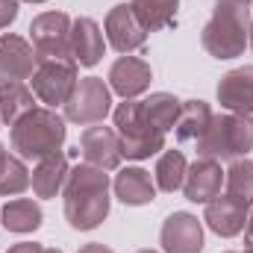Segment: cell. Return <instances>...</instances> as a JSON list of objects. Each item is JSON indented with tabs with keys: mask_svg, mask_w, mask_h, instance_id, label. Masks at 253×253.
I'll return each instance as SVG.
<instances>
[{
	"mask_svg": "<svg viewBox=\"0 0 253 253\" xmlns=\"http://www.w3.org/2000/svg\"><path fill=\"white\" fill-rule=\"evenodd\" d=\"M65 218L74 230H94L109 215V174L88 162L74 165L62 186Z\"/></svg>",
	"mask_w": 253,
	"mask_h": 253,
	"instance_id": "1",
	"label": "cell"
},
{
	"mask_svg": "<svg viewBox=\"0 0 253 253\" xmlns=\"http://www.w3.org/2000/svg\"><path fill=\"white\" fill-rule=\"evenodd\" d=\"M251 39V9L239 0H215L212 18L200 33V44L212 59H236Z\"/></svg>",
	"mask_w": 253,
	"mask_h": 253,
	"instance_id": "2",
	"label": "cell"
},
{
	"mask_svg": "<svg viewBox=\"0 0 253 253\" xmlns=\"http://www.w3.org/2000/svg\"><path fill=\"white\" fill-rule=\"evenodd\" d=\"M65 118L56 109L36 106L12 126V150L21 159H44L50 153H59L65 144Z\"/></svg>",
	"mask_w": 253,
	"mask_h": 253,
	"instance_id": "3",
	"label": "cell"
},
{
	"mask_svg": "<svg viewBox=\"0 0 253 253\" xmlns=\"http://www.w3.org/2000/svg\"><path fill=\"white\" fill-rule=\"evenodd\" d=\"M200 159L215 162H236L253 150V115H215L206 132L194 141Z\"/></svg>",
	"mask_w": 253,
	"mask_h": 253,
	"instance_id": "4",
	"label": "cell"
},
{
	"mask_svg": "<svg viewBox=\"0 0 253 253\" xmlns=\"http://www.w3.org/2000/svg\"><path fill=\"white\" fill-rule=\"evenodd\" d=\"M115 132L121 141V156L126 159H150L165 150V132L144 115L141 100H124L115 109Z\"/></svg>",
	"mask_w": 253,
	"mask_h": 253,
	"instance_id": "5",
	"label": "cell"
},
{
	"mask_svg": "<svg viewBox=\"0 0 253 253\" xmlns=\"http://www.w3.org/2000/svg\"><path fill=\"white\" fill-rule=\"evenodd\" d=\"M30 83H33L36 97L47 109H56V106H65L68 103L71 91L77 88L80 68H77L74 59H44V62L36 65Z\"/></svg>",
	"mask_w": 253,
	"mask_h": 253,
	"instance_id": "6",
	"label": "cell"
},
{
	"mask_svg": "<svg viewBox=\"0 0 253 253\" xmlns=\"http://www.w3.org/2000/svg\"><path fill=\"white\" fill-rule=\"evenodd\" d=\"M112 112V88L100 77H83L65 103V118L71 124L88 126Z\"/></svg>",
	"mask_w": 253,
	"mask_h": 253,
	"instance_id": "7",
	"label": "cell"
},
{
	"mask_svg": "<svg viewBox=\"0 0 253 253\" xmlns=\"http://www.w3.org/2000/svg\"><path fill=\"white\" fill-rule=\"evenodd\" d=\"M30 44L36 59H74L71 56V18L65 12H42L30 24Z\"/></svg>",
	"mask_w": 253,
	"mask_h": 253,
	"instance_id": "8",
	"label": "cell"
},
{
	"mask_svg": "<svg viewBox=\"0 0 253 253\" xmlns=\"http://www.w3.org/2000/svg\"><path fill=\"white\" fill-rule=\"evenodd\" d=\"M36 65H39L36 50L27 39H21L15 33L0 36V91L24 85L33 77Z\"/></svg>",
	"mask_w": 253,
	"mask_h": 253,
	"instance_id": "9",
	"label": "cell"
},
{
	"mask_svg": "<svg viewBox=\"0 0 253 253\" xmlns=\"http://www.w3.org/2000/svg\"><path fill=\"white\" fill-rule=\"evenodd\" d=\"M159 245L165 253H200L203 251V224L191 212H174L162 224Z\"/></svg>",
	"mask_w": 253,
	"mask_h": 253,
	"instance_id": "10",
	"label": "cell"
},
{
	"mask_svg": "<svg viewBox=\"0 0 253 253\" xmlns=\"http://www.w3.org/2000/svg\"><path fill=\"white\" fill-rule=\"evenodd\" d=\"M106 39L118 53H132V50L144 47L147 30L141 27V21L135 18L129 3H118V6L109 9V15H106Z\"/></svg>",
	"mask_w": 253,
	"mask_h": 253,
	"instance_id": "11",
	"label": "cell"
},
{
	"mask_svg": "<svg viewBox=\"0 0 253 253\" xmlns=\"http://www.w3.org/2000/svg\"><path fill=\"white\" fill-rule=\"evenodd\" d=\"M80 153L88 165L103 168V171H115L121 165V141L118 132L112 126H88L80 135Z\"/></svg>",
	"mask_w": 253,
	"mask_h": 253,
	"instance_id": "12",
	"label": "cell"
},
{
	"mask_svg": "<svg viewBox=\"0 0 253 253\" xmlns=\"http://www.w3.org/2000/svg\"><path fill=\"white\" fill-rule=\"evenodd\" d=\"M218 103L236 115H253V65L233 68L221 77L218 88Z\"/></svg>",
	"mask_w": 253,
	"mask_h": 253,
	"instance_id": "13",
	"label": "cell"
},
{
	"mask_svg": "<svg viewBox=\"0 0 253 253\" xmlns=\"http://www.w3.org/2000/svg\"><path fill=\"white\" fill-rule=\"evenodd\" d=\"M150 80H153L150 65L144 59H138V56H129V53L118 56L109 68V88L115 94H121L124 100H135L141 91H147Z\"/></svg>",
	"mask_w": 253,
	"mask_h": 253,
	"instance_id": "14",
	"label": "cell"
},
{
	"mask_svg": "<svg viewBox=\"0 0 253 253\" xmlns=\"http://www.w3.org/2000/svg\"><path fill=\"white\" fill-rule=\"evenodd\" d=\"M248 209H251V206L239 203L236 197H230V194L221 197V194H218L215 200L206 203L203 221H206V227H209L215 236L233 239V236H239V233L245 230V224H248Z\"/></svg>",
	"mask_w": 253,
	"mask_h": 253,
	"instance_id": "15",
	"label": "cell"
},
{
	"mask_svg": "<svg viewBox=\"0 0 253 253\" xmlns=\"http://www.w3.org/2000/svg\"><path fill=\"white\" fill-rule=\"evenodd\" d=\"M224 186V171H221V162L215 159H194V165H189L186 171V180H183V191H186V200L191 203H209L221 194Z\"/></svg>",
	"mask_w": 253,
	"mask_h": 253,
	"instance_id": "16",
	"label": "cell"
},
{
	"mask_svg": "<svg viewBox=\"0 0 253 253\" xmlns=\"http://www.w3.org/2000/svg\"><path fill=\"white\" fill-rule=\"evenodd\" d=\"M103 33L97 27V21L91 18H77L71 21V56L74 62L83 68H94L103 56Z\"/></svg>",
	"mask_w": 253,
	"mask_h": 253,
	"instance_id": "17",
	"label": "cell"
},
{
	"mask_svg": "<svg viewBox=\"0 0 253 253\" xmlns=\"http://www.w3.org/2000/svg\"><path fill=\"white\" fill-rule=\"evenodd\" d=\"M115 194L126 206H147L156 200V183L144 168H121L115 174Z\"/></svg>",
	"mask_w": 253,
	"mask_h": 253,
	"instance_id": "18",
	"label": "cell"
},
{
	"mask_svg": "<svg viewBox=\"0 0 253 253\" xmlns=\"http://www.w3.org/2000/svg\"><path fill=\"white\" fill-rule=\"evenodd\" d=\"M68 159H65V153H50V156H44V159H39V165H36V171H33V191H36V197H42V200H47V197H56L59 189L65 186V180H68Z\"/></svg>",
	"mask_w": 253,
	"mask_h": 253,
	"instance_id": "19",
	"label": "cell"
},
{
	"mask_svg": "<svg viewBox=\"0 0 253 253\" xmlns=\"http://www.w3.org/2000/svg\"><path fill=\"white\" fill-rule=\"evenodd\" d=\"M0 224L9 230V233H18V236H27V233H36L42 227V206L30 197H18V200H9L3 209H0Z\"/></svg>",
	"mask_w": 253,
	"mask_h": 253,
	"instance_id": "20",
	"label": "cell"
},
{
	"mask_svg": "<svg viewBox=\"0 0 253 253\" xmlns=\"http://www.w3.org/2000/svg\"><path fill=\"white\" fill-rule=\"evenodd\" d=\"M212 109L206 100H183L180 106V115H177V124H174V135L177 141H197L206 126L212 124Z\"/></svg>",
	"mask_w": 253,
	"mask_h": 253,
	"instance_id": "21",
	"label": "cell"
},
{
	"mask_svg": "<svg viewBox=\"0 0 253 253\" xmlns=\"http://www.w3.org/2000/svg\"><path fill=\"white\" fill-rule=\"evenodd\" d=\"M135 18L141 21V27L147 33H156V30H165L177 21V6L180 0H129Z\"/></svg>",
	"mask_w": 253,
	"mask_h": 253,
	"instance_id": "22",
	"label": "cell"
},
{
	"mask_svg": "<svg viewBox=\"0 0 253 253\" xmlns=\"http://www.w3.org/2000/svg\"><path fill=\"white\" fill-rule=\"evenodd\" d=\"M33 109H36V91L27 83L0 91V121L6 126H15L27 112H33Z\"/></svg>",
	"mask_w": 253,
	"mask_h": 253,
	"instance_id": "23",
	"label": "cell"
},
{
	"mask_svg": "<svg viewBox=\"0 0 253 253\" xmlns=\"http://www.w3.org/2000/svg\"><path fill=\"white\" fill-rule=\"evenodd\" d=\"M180 106H183V100H177V97H174V94H168V91H156V94H150V97H144V100H141L144 115L153 121V126H159L162 132L174 129L177 115H180Z\"/></svg>",
	"mask_w": 253,
	"mask_h": 253,
	"instance_id": "24",
	"label": "cell"
},
{
	"mask_svg": "<svg viewBox=\"0 0 253 253\" xmlns=\"http://www.w3.org/2000/svg\"><path fill=\"white\" fill-rule=\"evenodd\" d=\"M186 171H189V162H186V156H183L180 150H165V153L159 156V162H156V171H153V177H156V186H159V189L171 194V191L183 189Z\"/></svg>",
	"mask_w": 253,
	"mask_h": 253,
	"instance_id": "25",
	"label": "cell"
},
{
	"mask_svg": "<svg viewBox=\"0 0 253 253\" xmlns=\"http://www.w3.org/2000/svg\"><path fill=\"white\" fill-rule=\"evenodd\" d=\"M224 186H227L230 197H236L245 206H253V162L251 159H236L230 165V171H224Z\"/></svg>",
	"mask_w": 253,
	"mask_h": 253,
	"instance_id": "26",
	"label": "cell"
},
{
	"mask_svg": "<svg viewBox=\"0 0 253 253\" xmlns=\"http://www.w3.org/2000/svg\"><path fill=\"white\" fill-rule=\"evenodd\" d=\"M33 183V174L27 171L24 159L21 156H9L3 171H0V194L3 197H15V194H24Z\"/></svg>",
	"mask_w": 253,
	"mask_h": 253,
	"instance_id": "27",
	"label": "cell"
},
{
	"mask_svg": "<svg viewBox=\"0 0 253 253\" xmlns=\"http://www.w3.org/2000/svg\"><path fill=\"white\" fill-rule=\"evenodd\" d=\"M15 18H18V0H0V30L15 24Z\"/></svg>",
	"mask_w": 253,
	"mask_h": 253,
	"instance_id": "28",
	"label": "cell"
},
{
	"mask_svg": "<svg viewBox=\"0 0 253 253\" xmlns=\"http://www.w3.org/2000/svg\"><path fill=\"white\" fill-rule=\"evenodd\" d=\"M9 253H44V248L36 245V242H21V245H12Z\"/></svg>",
	"mask_w": 253,
	"mask_h": 253,
	"instance_id": "29",
	"label": "cell"
},
{
	"mask_svg": "<svg viewBox=\"0 0 253 253\" xmlns=\"http://www.w3.org/2000/svg\"><path fill=\"white\" fill-rule=\"evenodd\" d=\"M77 253H115V251H109V248L100 245V242H88V245H83Z\"/></svg>",
	"mask_w": 253,
	"mask_h": 253,
	"instance_id": "30",
	"label": "cell"
},
{
	"mask_svg": "<svg viewBox=\"0 0 253 253\" xmlns=\"http://www.w3.org/2000/svg\"><path fill=\"white\" fill-rule=\"evenodd\" d=\"M245 245L253 248V212L248 215V224H245Z\"/></svg>",
	"mask_w": 253,
	"mask_h": 253,
	"instance_id": "31",
	"label": "cell"
},
{
	"mask_svg": "<svg viewBox=\"0 0 253 253\" xmlns=\"http://www.w3.org/2000/svg\"><path fill=\"white\" fill-rule=\"evenodd\" d=\"M9 156H12V153H9V150L0 144V171H3V165H6V159H9Z\"/></svg>",
	"mask_w": 253,
	"mask_h": 253,
	"instance_id": "32",
	"label": "cell"
},
{
	"mask_svg": "<svg viewBox=\"0 0 253 253\" xmlns=\"http://www.w3.org/2000/svg\"><path fill=\"white\" fill-rule=\"evenodd\" d=\"M248 44L253 47V18H251V39H248Z\"/></svg>",
	"mask_w": 253,
	"mask_h": 253,
	"instance_id": "33",
	"label": "cell"
},
{
	"mask_svg": "<svg viewBox=\"0 0 253 253\" xmlns=\"http://www.w3.org/2000/svg\"><path fill=\"white\" fill-rule=\"evenodd\" d=\"M18 3H47V0H18Z\"/></svg>",
	"mask_w": 253,
	"mask_h": 253,
	"instance_id": "34",
	"label": "cell"
},
{
	"mask_svg": "<svg viewBox=\"0 0 253 253\" xmlns=\"http://www.w3.org/2000/svg\"><path fill=\"white\" fill-rule=\"evenodd\" d=\"M135 253H156V251H135Z\"/></svg>",
	"mask_w": 253,
	"mask_h": 253,
	"instance_id": "35",
	"label": "cell"
},
{
	"mask_svg": "<svg viewBox=\"0 0 253 253\" xmlns=\"http://www.w3.org/2000/svg\"><path fill=\"white\" fill-rule=\"evenodd\" d=\"M245 253H253V248H245Z\"/></svg>",
	"mask_w": 253,
	"mask_h": 253,
	"instance_id": "36",
	"label": "cell"
},
{
	"mask_svg": "<svg viewBox=\"0 0 253 253\" xmlns=\"http://www.w3.org/2000/svg\"><path fill=\"white\" fill-rule=\"evenodd\" d=\"M44 253H62V251H44Z\"/></svg>",
	"mask_w": 253,
	"mask_h": 253,
	"instance_id": "37",
	"label": "cell"
},
{
	"mask_svg": "<svg viewBox=\"0 0 253 253\" xmlns=\"http://www.w3.org/2000/svg\"><path fill=\"white\" fill-rule=\"evenodd\" d=\"M239 3H245V6H248V3H251V0H239Z\"/></svg>",
	"mask_w": 253,
	"mask_h": 253,
	"instance_id": "38",
	"label": "cell"
},
{
	"mask_svg": "<svg viewBox=\"0 0 253 253\" xmlns=\"http://www.w3.org/2000/svg\"><path fill=\"white\" fill-rule=\"evenodd\" d=\"M224 253H233V251H224Z\"/></svg>",
	"mask_w": 253,
	"mask_h": 253,
	"instance_id": "39",
	"label": "cell"
},
{
	"mask_svg": "<svg viewBox=\"0 0 253 253\" xmlns=\"http://www.w3.org/2000/svg\"><path fill=\"white\" fill-rule=\"evenodd\" d=\"M0 124H3V121H0Z\"/></svg>",
	"mask_w": 253,
	"mask_h": 253,
	"instance_id": "40",
	"label": "cell"
}]
</instances>
